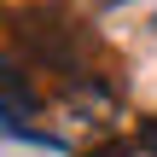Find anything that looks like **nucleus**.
<instances>
[{"instance_id":"nucleus-1","label":"nucleus","mask_w":157,"mask_h":157,"mask_svg":"<svg viewBox=\"0 0 157 157\" xmlns=\"http://www.w3.org/2000/svg\"><path fill=\"white\" fill-rule=\"evenodd\" d=\"M35 117H41V93H35V82L23 76V64L0 58V128L17 134V140H35V146H58V134L29 128Z\"/></svg>"},{"instance_id":"nucleus-2","label":"nucleus","mask_w":157,"mask_h":157,"mask_svg":"<svg viewBox=\"0 0 157 157\" xmlns=\"http://www.w3.org/2000/svg\"><path fill=\"white\" fill-rule=\"evenodd\" d=\"M140 146L134 140H99V146H87V157H134Z\"/></svg>"},{"instance_id":"nucleus-3","label":"nucleus","mask_w":157,"mask_h":157,"mask_svg":"<svg viewBox=\"0 0 157 157\" xmlns=\"http://www.w3.org/2000/svg\"><path fill=\"white\" fill-rule=\"evenodd\" d=\"M134 146L157 157V117H140V134H134Z\"/></svg>"}]
</instances>
